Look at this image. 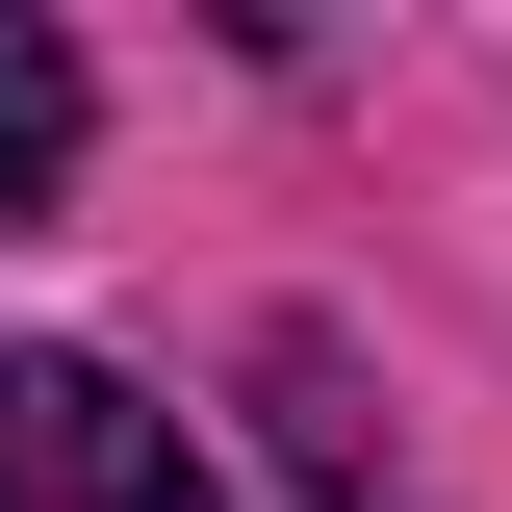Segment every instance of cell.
<instances>
[{"label":"cell","instance_id":"cell-1","mask_svg":"<svg viewBox=\"0 0 512 512\" xmlns=\"http://www.w3.org/2000/svg\"><path fill=\"white\" fill-rule=\"evenodd\" d=\"M0 512H231V461L128 359H0Z\"/></svg>","mask_w":512,"mask_h":512},{"label":"cell","instance_id":"cell-2","mask_svg":"<svg viewBox=\"0 0 512 512\" xmlns=\"http://www.w3.org/2000/svg\"><path fill=\"white\" fill-rule=\"evenodd\" d=\"M52 205H77V52L0 26V231H52Z\"/></svg>","mask_w":512,"mask_h":512}]
</instances>
